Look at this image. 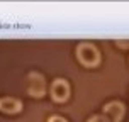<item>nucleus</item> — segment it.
Returning a JSON list of instances; mask_svg holds the SVG:
<instances>
[{
  "label": "nucleus",
  "instance_id": "6",
  "mask_svg": "<svg viewBox=\"0 0 129 122\" xmlns=\"http://www.w3.org/2000/svg\"><path fill=\"white\" fill-rule=\"evenodd\" d=\"M88 122H110L105 115H93L88 119Z\"/></svg>",
  "mask_w": 129,
  "mask_h": 122
},
{
  "label": "nucleus",
  "instance_id": "4",
  "mask_svg": "<svg viewBox=\"0 0 129 122\" xmlns=\"http://www.w3.org/2000/svg\"><path fill=\"white\" fill-rule=\"evenodd\" d=\"M104 112H105V117L110 122H119V120H122L126 109H124V103L114 100V102H109L104 105Z\"/></svg>",
  "mask_w": 129,
  "mask_h": 122
},
{
  "label": "nucleus",
  "instance_id": "7",
  "mask_svg": "<svg viewBox=\"0 0 129 122\" xmlns=\"http://www.w3.org/2000/svg\"><path fill=\"white\" fill-rule=\"evenodd\" d=\"M48 122H68L66 119H63V117H59V115H53L48 119Z\"/></svg>",
  "mask_w": 129,
  "mask_h": 122
},
{
  "label": "nucleus",
  "instance_id": "1",
  "mask_svg": "<svg viewBox=\"0 0 129 122\" xmlns=\"http://www.w3.org/2000/svg\"><path fill=\"white\" fill-rule=\"evenodd\" d=\"M77 58L83 66H88V68H93V66H97V64L100 63L99 49L93 44H90V43H82V44L78 46L77 48Z\"/></svg>",
  "mask_w": 129,
  "mask_h": 122
},
{
  "label": "nucleus",
  "instance_id": "8",
  "mask_svg": "<svg viewBox=\"0 0 129 122\" xmlns=\"http://www.w3.org/2000/svg\"><path fill=\"white\" fill-rule=\"evenodd\" d=\"M119 48H129V39H124V41H117L116 43Z\"/></svg>",
  "mask_w": 129,
  "mask_h": 122
},
{
  "label": "nucleus",
  "instance_id": "3",
  "mask_svg": "<svg viewBox=\"0 0 129 122\" xmlns=\"http://www.w3.org/2000/svg\"><path fill=\"white\" fill-rule=\"evenodd\" d=\"M51 97L54 102H64L70 97V85L63 78H56L51 83Z\"/></svg>",
  "mask_w": 129,
  "mask_h": 122
},
{
  "label": "nucleus",
  "instance_id": "2",
  "mask_svg": "<svg viewBox=\"0 0 129 122\" xmlns=\"http://www.w3.org/2000/svg\"><path fill=\"white\" fill-rule=\"evenodd\" d=\"M26 90L27 93L31 97H43L46 92V80L44 76L41 75V73H36V71H32L29 73L26 78Z\"/></svg>",
  "mask_w": 129,
  "mask_h": 122
},
{
  "label": "nucleus",
  "instance_id": "5",
  "mask_svg": "<svg viewBox=\"0 0 129 122\" xmlns=\"http://www.w3.org/2000/svg\"><path fill=\"white\" fill-rule=\"evenodd\" d=\"M20 109H22V103L17 98H14V97H4V98H0V110L4 114H17Z\"/></svg>",
  "mask_w": 129,
  "mask_h": 122
}]
</instances>
